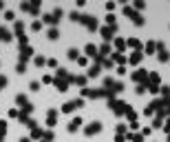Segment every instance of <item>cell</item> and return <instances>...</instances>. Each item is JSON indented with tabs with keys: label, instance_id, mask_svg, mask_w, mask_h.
Here are the masks:
<instances>
[{
	"label": "cell",
	"instance_id": "ba28073f",
	"mask_svg": "<svg viewBox=\"0 0 170 142\" xmlns=\"http://www.w3.org/2000/svg\"><path fill=\"white\" fill-rule=\"evenodd\" d=\"M130 78H133L135 82H139V84H144V82H146V78H148V71H146V69H137Z\"/></svg>",
	"mask_w": 170,
	"mask_h": 142
},
{
	"label": "cell",
	"instance_id": "9a60e30c",
	"mask_svg": "<svg viewBox=\"0 0 170 142\" xmlns=\"http://www.w3.org/2000/svg\"><path fill=\"white\" fill-rule=\"evenodd\" d=\"M84 53H86V58H97V47L89 42V45L84 47Z\"/></svg>",
	"mask_w": 170,
	"mask_h": 142
},
{
	"label": "cell",
	"instance_id": "5b68a950",
	"mask_svg": "<svg viewBox=\"0 0 170 142\" xmlns=\"http://www.w3.org/2000/svg\"><path fill=\"white\" fill-rule=\"evenodd\" d=\"M60 16H62V9H60V7H55L53 13H46V16H44V22H46V25H58Z\"/></svg>",
	"mask_w": 170,
	"mask_h": 142
},
{
	"label": "cell",
	"instance_id": "f35d334b",
	"mask_svg": "<svg viewBox=\"0 0 170 142\" xmlns=\"http://www.w3.org/2000/svg\"><path fill=\"white\" fill-rule=\"evenodd\" d=\"M135 91L139 93V96H141V93H146V84H137V89H135Z\"/></svg>",
	"mask_w": 170,
	"mask_h": 142
},
{
	"label": "cell",
	"instance_id": "60d3db41",
	"mask_svg": "<svg viewBox=\"0 0 170 142\" xmlns=\"http://www.w3.org/2000/svg\"><path fill=\"white\" fill-rule=\"evenodd\" d=\"M51 82H53V78H51V76H44V78H42V84H51Z\"/></svg>",
	"mask_w": 170,
	"mask_h": 142
},
{
	"label": "cell",
	"instance_id": "1f68e13d",
	"mask_svg": "<svg viewBox=\"0 0 170 142\" xmlns=\"http://www.w3.org/2000/svg\"><path fill=\"white\" fill-rule=\"evenodd\" d=\"M42 29V20H33V25H31V31H40Z\"/></svg>",
	"mask_w": 170,
	"mask_h": 142
},
{
	"label": "cell",
	"instance_id": "cb8c5ba5",
	"mask_svg": "<svg viewBox=\"0 0 170 142\" xmlns=\"http://www.w3.org/2000/svg\"><path fill=\"white\" fill-rule=\"evenodd\" d=\"M15 102H18L22 109H27V107H29V100H27V96H22V93H18V96H15Z\"/></svg>",
	"mask_w": 170,
	"mask_h": 142
},
{
	"label": "cell",
	"instance_id": "2e32d148",
	"mask_svg": "<svg viewBox=\"0 0 170 142\" xmlns=\"http://www.w3.org/2000/svg\"><path fill=\"white\" fill-rule=\"evenodd\" d=\"M69 82H73V84H77V87L84 89V87H86V76H71Z\"/></svg>",
	"mask_w": 170,
	"mask_h": 142
},
{
	"label": "cell",
	"instance_id": "f907efd6",
	"mask_svg": "<svg viewBox=\"0 0 170 142\" xmlns=\"http://www.w3.org/2000/svg\"><path fill=\"white\" fill-rule=\"evenodd\" d=\"M0 140H2V138H0Z\"/></svg>",
	"mask_w": 170,
	"mask_h": 142
},
{
	"label": "cell",
	"instance_id": "f546056e",
	"mask_svg": "<svg viewBox=\"0 0 170 142\" xmlns=\"http://www.w3.org/2000/svg\"><path fill=\"white\" fill-rule=\"evenodd\" d=\"M133 9H135V11H141V9H146V2H144V0H137Z\"/></svg>",
	"mask_w": 170,
	"mask_h": 142
},
{
	"label": "cell",
	"instance_id": "52a82bcc",
	"mask_svg": "<svg viewBox=\"0 0 170 142\" xmlns=\"http://www.w3.org/2000/svg\"><path fill=\"white\" fill-rule=\"evenodd\" d=\"M100 131H102V122H97V120L84 127V133H86V136H95V133H100Z\"/></svg>",
	"mask_w": 170,
	"mask_h": 142
},
{
	"label": "cell",
	"instance_id": "d6986e66",
	"mask_svg": "<svg viewBox=\"0 0 170 142\" xmlns=\"http://www.w3.org/2000/svg\"><path fill=\"white\" fill-rule=\"evenodd\" d=\"M126 47H130V49H135V51H141V42L137 40V38H128V40H126Z\"/></svg>",
	"mask_w": 170,
	"mask_h": 142
},
{
	"label": "cell",
	"instance_id": "e575fe53",
	"mask_svg": "<svg viewBox=\"0 0 170 142\" xmlns=\"http://www.w3.org/2000/svg\"><path fill=\"white\" fill-rule=\"evenodd\" d=\"M5 133H7V122H5V120H0V138L5 136Z\"/></svg>",
	"mask_w": 170,
	"mask_h": 142
},
{
	"label": "cell",
	"instance_id": "d4e9b609",
	"mask_svg": "<svg viewBox=\"0 0 170 142\" xmlns=\"http://www.w3.org/2000/svg\"><path fill=\"white\" fill-rule=\"evenodd\" d=\"M144 51H146V53H155V51H157V42L148 40V42H146V47H144Z\"/></svg>",
	"mask_w": 170,
	"mask_h": 142
},
{
	"label": "cell",
	"instance_id": "8992f818",
	"mask_svg": "<svg viewBox=\"0 0 170 142\" xmlns=\"http://www.w3.org/2000/svg\"><path fill=\"white\" fill-rule=\"evenodd\" d=\"M157 58H159V62H168L170 60V53H168L164 42H157Z\"/></svg>",
	"mask_w": 170,
	"mask_h": 142
},
{
	"label": "cell",
	"instance_id": "5bb4252c",
	"mask_svg": "<svg viewBox=\"0 0 170 142\" xmlns=\"http://www.w3.org/2000/svg\"><path fill=\"white\" fill-rule=\"evenodd\" d=\"M53 84H55V89H58L60 93H64L66 89H69V82H66V80H60V78H55V80H53Z\"/></svg>",
	"mask_w": 170,
	"mask_h": 142
},
{
	"label": "cell",
	"instance_id": "7a4b0ae2",
	"mask_svg": "<svg viewBox=\"0 0 170 142\" xmlns=\"http://www.w3.org/2000/svg\"><path fill=\"white\" fill-rule=\"evenodd\" d=\"M108 109H110L113 113H117V116H122V113L128 111L130 107L126 104V102H122V100H113V98H110V100H108Z\"/></svg>",
	"mask_w": 170,
	"mask_h": 142
},
{
	"label": "cell",
	"instance_id": "7402d4cb",
	"mask_svg": "<svg viewBox=\"0 0 170 142\" xmlns=\"http://www.w3.org/2000/svg\"><path fill=\"white\" fill-rule=\"evenodd\" d=\"M113 42H115V49H117V53H122V51L126 49V40H124V38H113Z\"/></svg>",
	"mask_w": 170,
	"mask_h": 142
},
{
	"label": "cell",
	"instance_id": "b9f144b4",
	"mask_svg": "<svg viewBox=\"0 0 170 142\" xmlns=\"http://www.w3.org/2000/svg\"><path fill=\"white\" fill-rule=\"evenodd\" d=\"M150 131H152L150 127H144V129H141V136H144V138H146V136H150Z\"/></svg>",
	"mask_w": 170,
	"mask_h": 142
},
{
	"label": "cell",
	"instance_id": "f1b7e54d",
	"mask_svg": "<svg viewBox=\"0 0 170 142\" xmlns=\"http://www.w3.org/2000/svg\"><path fill=\"white\" fill-rule=\"evenodd\" d=\"M69 58L71 60H77V58H80V51L77 49H69Z\"/></svg>",
	"mask_w": 170,
	"mask_h": 142
},
{
	"label": "cell",
	"instance_id": "ac0fdd59",
	"mask_svg": "<svg viewBox=\"0 0 170 142\" xmlns=\"http://www.w3.org/2000/svg\"><path fill=\"white\" fill-rule=\"evenodd\" d=\"M55 118H58V109H51L46 116V127H55Z\"/></svg>",
	"mask_w": 170,
	"mask_h": 142
},
{
	"label": "cell",
	"instance_id": "277c9868",
	"mask_svg": "<svg viewBox=\"0 0 170 142\" xmlns=\"http://www.w3.org/2000/svg\"><path fill=\"white\" fill-rule=\"evenodd\" d=\"M80 107H84V98H77V100H69L64 107H62V111H64V113H73L75 109H80Z\"/></svg>",
	"mask_w": 170,
	"mask_h": 142
},
{
	"label": "cell",
	"instance_id": "484cf974",
	"mask_svg": "<svg viewBox=\"0 0 170 142\" xmlns=\"http://www.w3.org/2000/svg\"><path fill=\"white\" fill-rule=\"evenodd\" d=\"M42 136H44V131H42V129H38V127L31 129V140H38V138H42Z\"/></svg>",
	"mask_w": 170,
	"mask_h": 142
},
{
	"label": "cell",
	"instance_id": "f6af8a7d",
	"mask_svg": "<svg viewBox=\"0 0 170 142\" xmlns=\"http://www.w3.org/2000/svg\"><path fill=\"white\" fill-rule=\"evenodd\" d=\"M152 113H155V111H152V107H146V109H144V116H152Z\"/></svg>",
	"mask_w": 170,
	"mask_h": 142
},
{
	"label": "cell",
	"instance_id": "7dc6e473",
	"mask_svg": "<svg viewBox=\"0 0 170 142\" xmlns=\"http://www.w3.org/2000/svg\"><path fill=\"white\" fill-rule=\"evenodd\" d=\"M115 142H126V136H119V133H117V136H115Z\"/></svg>",
	"mask_w": 170,
	"mask_h": 142
},
{
	"label": "cell",
	"instance_id": "30bf717a",
	"mask_svg": "<svg viewBox=\"0 0 170 142\" xmlns=\"http://www.w3.org/2000/svg\"><path fill=\"white\" fill-rule=\"evenodd\" d=\"M141 58H144V51H133V53H130L126 60H128V65H139Z\"/></svg>",
	"mask_w": 170,
	"mask_h": 142
},
{
	"label": "cell",
	"instance_id": "4fadbf2b",
	"mask_svg": "<svg viewBox=\"0 0 170 142\" xmlns=\"http://www.w3.org/2000/svg\"><path fill=\"white\" fill-rule=\"evenodd\" d=\"M110 60H113V65H115V62H117V65H119V67H124L126 62H128V60H126V56H124V53H117V51H115V53H113V56H110Z\"/></svg>",
	"mask_w": 170,
	"mask_h": 142
},
{
	"label": "cell",
	"instance_id": "44dd1931",
	"mask_svg": "<svg viewBox=\"0 0 170 142\" xmlns=\"http://www.w3.org/2000/svg\"><path fill=\"white\" fill-rule=\"evenodd\" d=\"M126 140H130V142H146V138L141 136V133H126Z\"/></svg>",
	"mask_w": 170,
	"mask_h": 142
},
{
	"label": "cell",
	"instance_id": "681fc988",
	"mask_svg": "<svg viewBox=\"0 0 170 142\" xmlns=\"http://www.w3.org/2000/svg\"><path fill=\"white\" fill-rule=\"evenodd\" d=\"M18 142H31V138H20Z\"/></svg>",
	"mask_w": 170,
	"mask_h": 142
},
{
	"label": "cell",
	"instance_id": "c3c4849f",
	"mask_svg": "<svg viewBox=\"0 0 170 142\" xmlns=\"http://www.w3.org/2000/svg\"><path fill=\"white\" fill-rule=\"evenodd\" d=\"M2 87H7V78L5 76H0V89H2Z\"/></svg>",
	"mask_w": 170,
	"mask_h": 142
},
{
	"label": "cell",
	"instance_id": "ab89813d",
	"mask_svg": "<svg viewBox=\"0 0 170 142\" xmlns=\"http://www.w3.org/2000/svg\"><path fill=\"white\" fill-rule=\"evenodd\" d=\"M31 91H40V82H31Z\"/></svg>",
	"mask_w": 170,
	"mask_h": 142
},
{
	"label": "cell",
	"instance_id": "74e56055",
	"mask_svg": "<svg viewBox=\"0 0 170 142\" xmlns=\"http://www.w3.org/2000/svg\"><path fill=\"white\" fill-rule=\"evenodd\" d=\"M102 65H104L106 69H113V60H110V58H108V60H102Z\"/></svg>",
	"mask_w": 170,
	"mask_h": 142
},
{
	"label": "cell",
	"instance_id": "ffe728a7",
	"mask_svg": "<svg viewBox=\"0 0 170 142\" xmlns=\"http://www.w3.org/2000/svg\"><path fill=\"white\" fill-rule=\"evenodd\" d=\"M11 38H13V36H11V31L7 29V27H0V42L5 40V42H9Z\"/></svg>",
	"mask_w": 170,
	"mask_h": 142
},
{
	"label": "cell",
	"instance_id": "8fae6325",
	"mask_svg": "<svg viewBox=\"0 0 170 142\" xmlns=\"http://www.w3.org/2000/svg\"><path fill=\"white\" fill-rule=\"evenodd\" d=\"M115 29H117V27H102V29H100V33H102V38H104V40L108 42L110 38H113V33H115Z\"/></svg>",
	"mask_w": 170,
	"mask_h": 142
},
{
	"label": "cell",
	"instance_id": "836d02e7",
	"mask_svg": "<svg viewBox=\"0 0 170 142\" xmlns=\"http://www.w3.org/2000/svg\"><path fill=\"white\" fill-rule=\"evenodd\" d=\"M77 65H80V67H86V65H89V58H86V56H80V58H77Z\"/></svg>",
	"mask_w": 170,
	"mask_h": 142
},
{
	"label": "cell",
	"instance_id": "4316f807",
	"mask_svg": "<svg viewBox=\"0 0 170 142\" xmlns=\"http://www.w3.org/2000/svg\"><path fill=\"white\" fill-rule=\"evenodd\" d=\"M46 36H49V40H58V38H60V31L55 29V27H51V29H49V33H46Z\"/></svg>",
	"mask_w": 170,
	"mask_h": 142
},
{
	"label": "cell",
	"instance_id": "d590c367",
	"mask_svg": "<svg viewBox=\"0 0 170 142\" xmlns=\"http://www.w3.org/2000/svg\"><path fill=\"white\" fill-rule=\"evenodd\" d=\"M126 73H128V69H126V67H117V76H119V78H124Z\"/></svg>",
	"mask_w": 170,
	"mask_h": 142
},
{
	"label": "cell",
	"instance_id": "83f0119b",
	"mask_svg": "<svg viewBox=\"0 0 170 142\" xmlns=\"http://www.w3.org/2000/svg\"><path fill=\"white\" fill-rule=\"evenodd\" d=\"M159 127H164V120H161V118L157 116L155 120H152V127H150V129H159Z\"/></svg>",
	"mask_w": 170,
	"mask_h": 142
},
{
	"label": "cell",
	"instance_id": "d6a6232c",
	"mask_svg": "<svg viewBox=\"0 0 170 142\" xmlns=\"http://www.w3.org/2000/svg\"><path fill=\"white\" fill-rule=\"evenodd\" d=\"M5 20H15V13H13L11 9H7V11H5Z\"/></svg>",
	"mask_w": 170,
	"mask_h": 142
},
{
	"label": "cell",
	"instance_id": "7bdbcfd3",
	"mask_svg": "<svg viewBox=\"0 0 170 142\" xmlns=\"http://www.w3.org/2000/svg\"><path fill=\"white\" fill-rule=\"evenodd\" d=\"M164 131H166V133H168V136H170V118H168V120H166V124H164Z\"/></svg>",
	"mask_w": 170,
	"mask_h": 142
},
{
	"label": "cell",
	"instance_id": "bcb514c9",
	"mask_svg": "<svg viewBox=\"0 0 170 142\" xmlns=\"http://www.w3.org/2000/svg\"><path fill=\"white\" fill-rule=\"evenodd\" d=\"M46 65H49V67H58V60H55V58H51V60H46Z\"/></svg>",
	"mask_w": 170,
	"mask_h": 142
},
{
	"label": "cell",
	"instance_id": "ee69618b",
	"mask_svg": "<svg viewBox=\"0 0 170 142\" xmlns=\"http://www.w3.org/2000/svg\"><path fill=\"white\" fill-rule=\"evenodd\" d=\"M106 9H108V13H113V9H115V2H106Z\"/></svg>",
	"mask_w": 170,
	"mask_h": 142
},
{
	"label": "cell",
	"instance_id": "6da1fadb",
	"mask_svg": "<svg viewBox=\"0 0 170 142\" xmlns=\"http://www.w3.org/2000/svg\"><path fill=\"white\" fill-rule=\"evenodd\" d=\"M69 18L73 22H82V25H86L89 29H97V20L93 18V16H82V13H77V11H71Z\"/></svg>",
	"mask_w": 170,
	"mask_h": 142
},
{
	"label": "cell",
	"instance_id": "3957f363",
	"mask_svg": "<svg viewBox=\"0 0 170 142\" xmlns=\"http://www.w3.org/2000/svg\"><path fill=\"white\" fill-rule=\"evenodd\" d=\"M124 13L128 16V18H130V20H133V22H135L137 27H141V25H144V18H141V16L137 13V11L133 9V7H128V5H126V7H124Z\"/></svg>",
	"mask_w": 170,
	"mask_h": 142
},
{
	"label": "cell",
	"instance_id": "4dcf8cb0",
	"mask_svg": "<svg viewBox=\"0 0 170 142\" xmlns=\"http://www.w3.org/2000/svg\"><path fill=\"white\" fill-rule=\"evenodd\" d=\"M33 62H35L38 67H44V65H46V60H44L42 56H35V58H33Z\"/></svg>",
	"mask_w": 170,
	"mask_h": 142
},
{
	"label": "cell",
	"instance_id": "8d00e7d4",
	"mask_svg": "<svg viewBox=\"0 0 170 142\" xmlns=\"http://www.w3.org/2000/svg\"><path fill=\"white\" fill-rule=\"evenodd\" d=\"M15 71H18V73H25V71H27V65H25V62H18V67H15Z\"/></svg>",
	"mask_w": 170,
	"mask_h": 142
},
{
	"label": "cell",
	"instance_id": "603a6c76",
	"mask_svg": "<svg viewBox=\"0 0 170 142\" xmlns=\"http://www.w3.org/2000/svg\"><path fill=\"white\" fill-rule=\"evenodd\" d=\"M13 31H15V36L20 38V36H25V25H22L20 20H15V25H13Z\"/></svg>",
	"mask_w": 170,
	"mask_h": 142
},
{
	"label": "cell",
	"instance_id": "7c38bea8",
	"mask_svg": "<svg viewBox=\"0 0 170 142\" xmlns=\"http://www.w3.org/2000/svg\"><path fill=\"white\" fill-rule=\"evenodd\" d=\"M80 127H82V118H77V116H75L73 120L69 122V127H66V129H69L71 133H75V131H77V129H80Z\"/></svg>",
	"mask_w": 170,
	"mask_h": 142
},
{
	"label": "cell",
	"instance_id": "9c48e42d",
	"mask_svg": "<svg viewBox=\"0 0 170 142\" xmlns=\"http://www.w3.org/2000/svg\"><path fill=\"white\" fill-rule=\"evenodd\" d=\"M33 56V49H31L29 45H25V47H20V62H25L27 65V60Z\"/></svg>",
	"mask_w": 170,
	"mask_h": 142
},
{
	"label": "cell",
	"instance_id": "e0dca14e",
	"mask_svg": "<svg viewBox=\"0 0 170 142\" xmlns=\"http://www.w3.org/2000/svg\"><path fill=\"white\" fill-rule=\"evenodd\" d=\"M100 69H102L100 65H91L89 71H86V78H97V76H100Z\"/></svg>",
	"mask_w": 170,
	"mask_h": 142
}]
</instances>
